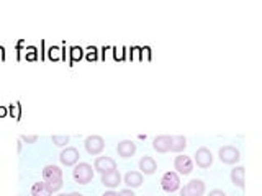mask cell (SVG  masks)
Returning a JSON list of instances; mask_svg holds the SVG:
<instances>
[{
	"mask_svg": "<svg viewBox=\"0 0 262 196\" xmlns=\"http://www.w3.org/2000/svg\"><path fill=\"white\" fill-rule=\"evenodd\" d=\"M43 182L46 185H49V188H51L53 191H59L62 188V170H61V167L54 165V163L46 165L43 168Z\"/></svg>",
	"mask_w": 262,
	"mask_h": 196,
	"instance_id": "cell-1",
	"label": "cell"
},
{
	"mask_svg": "<svg viewBox=\"0 0 262 196\" xmlns=\"http://www.w3.org/2000/svg\"><path fill=\"white\" fill-rule=\"evenodd\" d=\"M94 174L95 170L94 167L90 165L87 162H79L74 165V170H72V178L74 182L79 183V185H87L94 180Z\"/></svg>",
	"mask_w": 262,
	"mask_h": 196,
	"instance_id": "cell-2",
	"label": "cell"
},
{
	"mask_svg": "<svg viewBox=\"0 0 262 196\" xmlns=\"http://www.w3.org/2000/svg\"><path fill=\"white\" fill-rule=\"evenodd\" d=\"M218 157H220V160L223 162V163H228V165H234V163L239 162L241 152L234 145H223L218 151Z\"/></svg>",
	"mask_w": 262,
	"mask_h": 196,
	"instance_id": "cell-3",
	"label": "cell"
},
{
	"mask_svg": "<svg viewBox=\"0 0 262 196\" xmlns=\"http://www.w3.org/2000/svg\"><path fill=\"white\" fill-rule=\"evenodd\" d=\"M161 186H162V190L167 191V193L177 191L180 188V177H179L177 172H172V170L166 172L161 178Z\"/></svg>",
	"mask_w": 262,
	"mask_h": 196,
	"instance_id": "cell-4",
	"label": "cell"
},
{
	"mask_svg": "<svg viewBox=\"0 0 262 196\" xmlns=\"http://www.w3.org/2000/svg\"><path fill=\"white\" fill-rule=\"evenodd\" d=\"M174 168L179 175H190L193 172V160L185 154H179L174 159Z\"/></svg>",
	"mask_w": 262,
	"mask_h": 196,
	"instance_id": "cell-5",
	"label": "cell"
},
{
	"mask_svg": "<svg viewBox=\"0 0 262 196\" xmlns=\"http://www.w3.org/2000/svg\"><path fill=\"white\" fill-rule=\"evenodd\" d=\"M84 145H85V151L90 155H98V154H102V151L105 149V141H103L102 136L92 134V136L85 137Z\"/></svg>",
	"mask_w": 262,
	"mask_h": 196,
	"instance_id": "cell-6",
	"label": "cell"
},
{
	"mask_svg": "<svg viewBox=\"0 0 262 196\" xmlns=\"http://www.w3.org/2000/svg\"><path fill=\"white\" fill-rule=\"evenodd\" d=\"M179 190H180V196H203L205 183L199 178H193L184 188H179Z\"/></svg>",
	"mask_w": 262,
	"mask_h": 196,
	"instance_id": "cell-7",
	"label": "cell"
},
{
	"mask_svg": "<svg viewBox=\"0 0 262 196\" xmlns=\"http://www.w3.org/2000/svg\"><path fill=\"white\" fill-rule=\"evenodd\" d=\"M193 162L199 165L200 168H210L211 167V163H213V154L211 151L208 149V147H199L193 155Z\"/></svg>",
	"mask_w": 262,
	"mask_h": 196,
	"instance_id": "cell-8",
	"label": "cell"
},
{
	"mask_svg": "<svg viewBox=\"0 0 262 196\" xmlns=\"http://www.w3.org/2000/svg\"><path fill=\"white\" fill-rule=\"evenodd\" d=\"M79 157H80V154L76 147H66L59 154V160L66 167H74L76 163H79Z\"/></svg>",
	"mask_w": 262,
	"mask_h": 196,
	"instance_id": "cell-9",
	"label": "cell"
},
{
	"mask_svg": "<svg viewBox=\"0 0 262 196\" xmlns=\"http://www.w3.org/2000/svg\"><path fill=\"white\" fill-rule=\"evenodd\" d=\"M94 170L98 172V174H105V172L117 170V162H115V159H112V157L102 155V157H97L94 160Z\"/></svg>",
	"mask_w": 262,
	"mask_h": 196,
	"instance_id": "cell-10",
	"label": "cell"
},
{
	"mask_svg": "<svg viewBox=\"0 0 262 196\" xmlns=\"http://www.w3.org/2000/svg\"><path fill=\"white\" fill-rule=\"evenodd\" d=\"M117 152L121 159H129V157H133L136 152V144L131 141V139H125V141L118 142Z\"/></svg>",
	"mask_w": 262,
	"mask_h": 196,
	"instance_id": "cell-11",
	"label": "cell"
},
{
	"mask_svg": "<svg viewBox=\"0 0 262 196\" xmlns=\"http://www.w3.org/2000/svg\"><path fill=\"white\" fill-rule=\"evenodd\" d=\"M102 175V183L110 188V190H113V188H117L120 183H121V175L118 170H110V172H105V174H100Z\"/></svg>",
	"mask_w": 262,
	"mask_h": 196,
	"instance_id": "cell-12",
	"label": "cell"
},
{
	"mask_svg": "<svg viewBox=\"0 0 262 196\" xmlns=\"http://www.w3.org/2000/svg\"><path fill=\"white\" fill-rule=\"evenodd\" d=\"M152 147L156 152L159 154H167L170 151V136L169 134H161L156 136L152 141Z\"/></svg>",
	"mask_w": 262,
	"mask_h": 196,
	"instance_id": "cell-13",
	"label": "cell"
},
{
	"mask_svg": "<svg viewBox=\"0 0 262 196\" xmlns=\"http://www.w3.org/2000/svg\"><path fill=\"white\" fill-rule=\"evenodd\" d=\"M139 170L144 175H152L156 170H158V162H156L151 155H143L139 159Z\"/></svg>",
	"mask_w": 262,
	"mask_h": 196,
	"instance_id": "cell-14",
	"label": "cell"
},
{
	"mask_svg": "<svg viewBox=\"0 0 262 196\" xmlns=\"http://www.w3.org/2000/svg\"><path fill=\"white\" fill-rule=\"evenodd\" d=\"M123 182H125V185L128 188H131V190H133V188H139L143 185V174H141V172L131 170L125 177H123Z\"/></svg>",
	"mask_w": 262,
	"mask_h": 196,
	"instance_id": "cell-15",
	"label": "cell"
},
{
	"mask_svg": "<svg viewBox=\"0 0 262 196\" xmlns=\"http://www.w3.org/2000/svg\"><path fill=\"white\" fill-rule=\"evenodd\" d=\"M229 177H231V182L237 186V188H244V182H246V168L243 165H236L231 174H229Z\"/></svg>",
	"mask_w": 262,
	"mask_h": 196,
	"instance_id": "cell-16",
	"label": "cell"
},
{
	"mask_svg": "<svg viewBox=\"0 0 262 196\" xmlns=\"http://www.w3.org/2000/svg\"><path fill=\"white\" fill-rule=\"evenodd\" d=\"M53 190L45 182H36L31 186V196H53Z\"/></svg>",
	"mask_w": 262,
	"mask_h": 196,
	"instance_id": "cell-17",
	"label": "cell"
},
{
	"mask_svg": "<svg viewBox=\"0 0 262 196\" xmlns=\"http://www.w3.org/2000/svg\"><path fill=\"white\" fill-rule=\"evenodd\" d=\"M187 147V137L185 136H170V151L180 154Z\"/></svg>",
	"mask_w": 262,
	"mask_h": 196,
	"instance_id": "cell-18",
	"label": "cell"
},
{
	"mask_svg": "<svg viewBox=\"0 0 262 196\" xmlns=\"http://www.w3.org/2000/svg\"><path fill=\"white\" fill-rule=\"evenodd\" d=\"M51 141H53V144H54V145H57V147H66V145L69 144L71 137H69L68 134H62V136L54 134V136H51Z\"/></svg>",
	"mask_w": 262,
	"mask_h": 196,
	"instance_id": "cell-19",
	"label": "cell"
},
{
	"mask_svg": "<svg viewBox=\"0 0 262 196\" xmlns=\"http://www.w3.org/2000/svg\"><path fill=\"white\" fill-rule=\"evenodd\" d=\"M20 141H21V142H27V144H35V142L38 141V136H35V134H31V136L23 134V136L20 137Z\"/></svg>",
	"mask_w": 262,
	"mask_h": 196,
	"instance_id": "cell-20",
	"label": "cell"
},
{
	"mask_svg": "<svg viewBox=\"0 0 262 196\" xmlns=\"http://www.w3.org/2000/svg\"><path fill=\"white\" fill-rule=\"evenodd\" d=\"M118 196H136V194L131 188H123V190L118 191Z\"/></svg>",
	"mask_w": 262,
	"mask_h": 196,
	"instance_id": "cell-21",
	"label": "cell"
},
{
	"mask_svg": "<svg viewBox=\"0 0 262 196\" xmlns=\"http://www.w3.org/2000/svg\"><path fill=\"white\" fill-rule=\"evenodd\" d=\"M208 196H226V193L223 190H211Z\"/></svg>",
	"mask_w": 262,
	"mask_h": 196,
	"instance_id": "cell-22",
	"label": "cell"
},
{
	"mask_svg": "<svg viewBox=\"0 0 262 196\" xmlns=\"http://www.w3.org/2000/svg\"><path fill=\"white\" fill-rule=\"evenodd\" d=\"M102 196H118V193H117V191H113V190H110V191H105Z\"/></svg>",
	"mask_w": 262,
	"mask_h": 196,
	"instance_id": "cell-23",
	"label": "cell"
},
{
	"mask_svg": "<svg viewBox=\"0 0 262 196\" xmlns=\"http://www.w3.org/2000/svg\"><path fill=\"white\" fill-rule=\"evenodd\" d=\"M66 196H84V194H82V193H77V191H72V193H68Z\"/></svg>",
	"mask_w": 262,
	"mask_h": 196,
	"instance_id": "cell-24",
	"label": "cell"
},
{
	"mask_svg": "<svg viewBox=\"0 0 262 196\" xmlns=\"http://www.w3.org/2000/svg\"><path fill=\"white\" fill-rule=\"evenodd\" d=\"M56 196H66V194H64V193H61V194H56Z\"/></svg>",
	"mask_w": 262,
	"mask_h": 196,
	"instance_id": "cell-25",
	"label": "cell"
}]
</instances>
